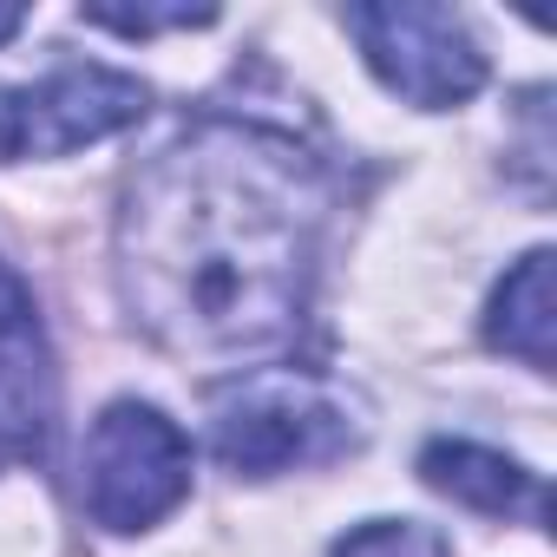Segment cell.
Returning <instances> with one entry per match:
<instances>
[{
	"label": "cell",
	"mask_w": 557,
	"mask_h": 557,
	"mask_svg": "<svg viewBox=\"0 0 557 557\" xmlns=\"http://www.w3.org/2000/svg\"><path fill=\"white\" fill-rule=\"evenodd\" d=\"M315 158L243 119H203L138 164L119 210V289L177 361L236 368L289 348L322 236Z\"/></svg>",
	"instance_id": "cell-1"
},
{
	"label": "cell",
	"mask_w": 557,
	"mask_h": 557,
	"mask_svg": "<svg viewBox=\"0 0 557 557\" xmlns=\"http://www.w3.org/2000/svg\"><path fill=\"white\" fill-rule=\"evenodd\" d=\"M190 492V440L177 420H164L145 400H112L79 459V498L86 518L106 531H145L164 511H177Z\"/></svg>",
	"instance_id": "cell-2"
},
{
	"label": "cell",
	"mask_w": 557,
	"mask_h": 557,
	"mask_svg": "<svg viewBox=\"0 0 557 557\" xmlns=\"http://www.w3.org/2000/svg\"><path fill=\"white\" fill-rule=\"evenodd\" d=\"M361 440V426L348 420V407L302 374H256L249 387H236L216 407V459L243 479H275L296 466H329Z\"/></svg>",
	"instance_id": "cell-3"
},
{
	"label": "cell",
	"mask_w": 557,
	"mask_h": 557,
	"mask_svg": "<svg viewBox=\"0 0 557 557\" xmlns=\"http://www.w3.org/2000/svg\"><path fill=\"white\" fill-rule=\"evenodd\" d=\"M348 34L361 40L374 79L407 106L446 112L485 86V53L453 8L426 0H387V8H348Z\"/></svg>",
	"instance_id": "cell-4"
},
{
	"label": "cell",
	"mask_w": 557,
	"mask_h": 557,
	"mask_svg": "<svg viewBox=\"0 0 557 557\" xmlns=\"http://www.w3.org/2000/svg\"><path fill=\"white\" fill-rule=\"evenodd\" d=\"M145 86L112 66H60L40 86H0V164L66 158L145 119Z\"/></svg>",
	"instance_id": "cell-5"
},
{
	"label": "cell",
	"mask_w": 557,
	"mask_h": 557,
	"mask_svg": "<svg viewBox=\"0 0 557 557\" xmlns=\"http://www.w3.org/2000/svg\"><path fill=\"white\" fill-rule=\"evenodd\" d=\"M0 433L14 440L21 459L47 453L53 433V361H47V335L34 322L27 289L0 269Z\"/></svg>",
	"instance_id": "cell-6"
},
{
	"label": "cell",
	"mask_w": 557,
	"mask_h": 557,
	"mask_svg": "<svg viewBox=\"0 0 557 557\" xmlns=\"http://www.w3.org/2000/svg\"><path fill=\"white\" fill-rule=\"evenodd\" d=\"M420 479L433 492L472 505V511H492V518H505V511H544V485L518 459H505L492 446H472V440H433L420 453Z\"/></svg>",
	"instance_id": "cell-7"
},
{
	"label": "cell",
	"mask_w": 557,
	"mask_h": 557,
	"mask_svg": "<svg viewBox=\"0 0 557 557\" xmlns=\"http://www.w3.org/2000/svg\"><path fill=\"white\" fill-rule=\"evenodd\" d=\"M485 342L524 368H550L557 355V302H550V249H531L485 309Z\"/></svg>",
	"instance_id": "cell-8"
},
{
	"label": "cell",
	"mask_w": 557,
	"mask_h": 557,
	"mask_svg": "<svg viewBox=\"0 0 557 557\" xmlns=\"http://www.w3.org/2000/svg\"><path fill=\"white\" fill-rule=\"evenodd\" d=\"M335 557H453V544L420 524V518H374V524H355Z\"/></svg>",
	"instance_id": "cell-9"
},
{
	"label": "cell",
	"mask_w": 557,
	"mask_h": 557,
	"mask_svg": "<svg viewBox=\"0 0 557 557\" xmlns=\"http://www.w3.org/2000/svg\"><path fill=\"white\" fill-rule=\"evenodd\" d=\"M216 8H106V0H92L86 8V27H112L125 40H145V34H164V27H210Z\"/></svg>",
	"instance_id": "cell-10"
},
{
	"label": "cell",
	"mask_w": 557,
	"mask_h": 557,
	"mask_svg": "<svg viewBox=\"0 0 557 557\" xmlns=\"http://www.w3.org/2000/svg\"><path fill=\"white\" fill-rule=\"evenodd\" d=\"M21 27H27V8H14V0H0V47H8Z\"/></svg>",
	"instance_id": "cell-11"
},
{
	"label": "cell",
	"mask_w": 557,
	"mask_h": 557,
	"mask_svg": "<svg viewBox=\"0 0 557 557\" xmlns=\"http://www.w3.org/2000/svg\"><path fill=\"white\" fill-rule=\"evenodd\" d=\"M8 459H21V453H14V440H8V433H0V466H8Z\"/></svg>",
	"instance_id": "cell-12"
}]
</instances>
